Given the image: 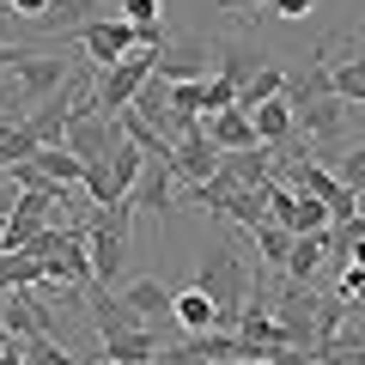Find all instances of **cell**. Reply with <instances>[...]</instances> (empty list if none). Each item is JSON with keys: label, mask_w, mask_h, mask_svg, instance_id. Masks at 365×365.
Instances as JSON below:
<instances>
[{"label": "cell", "mask_w": 365, "mask_h": 365, "mask_svg": "<svg viewBox=\"0 0 365 365\" xmlns=\"http://www.w3.org/2000/svg\"><path fill=\"white\" fill-rule=\"evenodd\" d=\"M220 177L232 189H268V146H250V153H225Z\"/></svg>", "instance_id": "ac0fdd59"}, {"label": "cell", "mask_w": 365, "mask_h": 365, "mask_svg": "<svg viewBox=\"0 0 365 365\" xmlns=\"http://www.w3.org/2000/svg\"><path fill=\"white\" fill-rule=\"evenodd\" d=\"M49 6H55V0H6V13L31 19V25H43V19H49Z\"/></svg>", "instance_id": "f1b7e54d"}, {"label": "cell", "mask_w": 365, "mask_h": 365, "mask_svg": "<svg viewBox=\"0 0 365 365\" xmlns=\"http://www.w3.org/2000/svg\"><path fill=\"white\" fill-rule=\"evenodd\" d=\"M170 158H146V170H140V182H134V195H128V207L134 213H170Z\"/></svg>", "instance_id": "8fae6325"}, {"label": "cell", "mask_w": 365, "mask_h": 365, "mask_svg": "<svg viewBox=\"0 0 365 365\" xmlns=\"http://www.w3.org/2000/svg\"><path fill=\"white\" fill-rule=\"evenodd\" d=\"M91 323H98V341H104V335H128V329H146L140 317L128 311V299H110L104 287L91 292Z\"/></svg>", "instance_id": "d6986e66"}, {"label": "cell", "mask_w": 365, "mask_h": 365, "mask_svg": "<svg viewBox=\"0 0 365 365\" xmlns=\"http://www.w3.org/2000/svg\"><path fill=\"white\" fill-rule=\"evenodd\" d=\"M158 73V55L153 49H134V55H122L116 67H104L98 73V86H91V98H98V110L104 116H122V110H134V98L146 91V79Z\"/></svg>", "instance_id": "277c9868"}, {"label": "cell", "mask_w": 365, "mask_h": 365, "mask_svg": "<svg viewBox=\"0 0 365 365\" xmlns=\"http://www.w3.org/2000/svg\"><path fill=\"white\" fill-rule=\"evenodd\" d=\"M335 299H341V304H353V311L365 304V268H359V262H347V268H341V287H335Z\"/></svg>", "instance_id": "4316f807"}, {"label": "cell", "mask_w": 365, "mask_h": 365, "mask_svg": "<svg viewBox=\"0 0 365 365\" xmlns=\"http://www.w3.org/2000/svg\"><path fill=\"white\" fill-rule=\"evenodd\" d=\"M335 98L365 110V19H359V37L347 43V61H335Z\"/></svg>", "instance_id": "4fadbf2b"}, {"label": "cell", "mask_w": 365, "mask_h": 365, "mask_svg": "<svg viewBox=\"0 0 365 365\" xmlns=\"http://www.w3.org/2000/svg\"><path fill=\"white\" fill-rule=\"evenodd\" d=\"M158 335L153 329H128V335H104V359L110 365H158Z\"/></svg>", "instance_id": "9a60e30c"}, {"label": "cell", "mask_w": 365, "mask_h": 365, "mask_svg": "<svg viewBox=\"0 0 365 365\" xmlns=\"http://www.w3.org/2000/svg\"><path fill=\"white\" fill-rule=\"evenodd\" d=\"M19 61H31V49H19V43H6V37H0V73H13Z\"/></svg>", "instance_id": "4dcf8cb0"}, {"label": "cell", "mask_w": 365, "mask_h": 365, "mask_svg": "<svg viewBox=\"0 0 365 365\" xmlns=\"http://www.w3.org/2000/svg\"><path fill=\"white\" fill-rule=\"evenodd\" d=\"M268 13H280V19H311L317 0H268Z\"/></svg>", "instance_id": "f546056e"}, {"label": "cell", "mask_w": 365, "mask_h": 365, "mask_svg": "<svg viewBox=\"0 0 365 365\" xmlns=\"http://www.w3.org/2000/svg\"><path fill=\"white\" fill-rule=\"evenodd\" d=\"M268 220L287 225L292 237H311V232H329L335 213H329L317 195H299V189H287V182H268Z\"/></svg>", "instance_id": "5b68a950"}, {"label": "cell", "mask_w": 365, "mask_h": 365, "mask_svg": "<svg viewBox=\"0 0 365 365\" xmlns=\"http://www.w3.org/2000/svg\"><path fill=\"white\" fill-rule=\"evenodd\" d=\"M195 287L207 292L213 304H220V329H232V335H237V317H244V304H250V274H244V256H237L232 244H207Z\"/></svg>", "instance_id": "6da1fadb"}, {"label": "cell", "mask_w": 365, "mask_h": 365, "mask_svg": "<svg viewBox=\"0 0 365 365\" xmlns=\"http://www.w3.org/2000/svg\"><path fill=\"white\" fill-rule=\"evenodd\" d=\"M104 365H110V359H104Z\"/></svg>", "instance_id": "d590c367"}, {"label": "cell", "mask_w": 365, "mask_h": 365, "mask_svg": "<svg viewBox=\"0 0 365 365\" xmlns=\"http://www.w3.org/2000/svg\"><path fill=\"white\" fill-rule=\"evenodd\" d=\"M250 122H256V140H262V146H287L292 134H299V116H292L287 98H274V104L250 110Z\"/></svg>", "instance_id": "e0dca14e"}, {"label": "cell", "mask_w": 365, "mask_h": 365, "mask_svg": "<svg viewBox=\"0 0 365 365\" xmlns=\"http://www.w3.org/2000/svg\"><path fill=\"white\" fill-rule=\"evenodd\" d=\"M98 19H116L110 0H55L49 19H43V31H49L55 43H67V37H79V31H91Z\"/></svg>", "instance_id": "9c48e42d"}, {"label": "cell", "mask_w": 365, "mask_h": 365, "mask_svg": "<svg viewBox=\"0 0 365 365\" xmlns=\"http://www.w3.org/2000/svg\"><path fill=\"white\" fill-rule=\"evenodd\" d=\"M79 43H86V61L98 67V73H104V67H116L122 55L140 49V37H134V25H128L122 13H116V19H98L91 31H79Z\"/></svg>", "instance_id": "52a82bcc"}, {"label": "cell", "mask_w": 365, "mask_h": 365, "mask_svg": "<svg viewBox=\"0 0 365 365\" xmlns=\"http://www.w3.org/2000/svg\"><path fill=\"white\" fill-rule=\"evenodd\" d=\"M323 256H329V232H311V237H299L292 244V256H287V280H311L317 268H323Z\"/></svg>", "instance_id": "603a6c76"}, {"label": "cell", "mask_w": 365, "mask_h": 365, "mask_svg": "<svg viewBox=\"0 0 365 365\" xmlns=\"http://www.w3.org/2000/svg\"><path fill=\"white\" fill-rule=\"evenodd\" d=\"M6 347H19V341H13V329H6V323H0V353H6Z\"/></svg>", "instance_id": "d6a6232c"}, {"label": "cell", "mask_w": 365, "mask_h": 365, "mask_svg": "<svg viewBox=\"0 0 365 365\" xmlns=\"http://www.w3.org/2000/svg\"><path fill=\"white\" fill-rule=\"evenodd\" d=\"M128 311L140 317V323H153V317H170V304H177V292L165 287V280H128Z\"/></svg>", "instance_id": "ffe728a7"}, {"label": "cell", "mask_w": 365, "mask_h": 365, "mask_svg": "<svg viewBox=\"0 0 365 365\" xmlns=\"http://www.w3.org/2000/svg\"><path fill=\"white\" fill-rule=\"evenodd\" d=\"M341 256H347V262H359V268H365V237H359V244H341Z\"/></svg>", "instance_id": "1f68e13d"}, {"label": "cell", "mask_w": 365, "mask_h": 365, "mask_svg": "<svg viewBox=\"0 0 365 365\" xmlns=\"http://www.w3.org/2000/svg\"><path fill=\"white\" fill-rule=\"evenodd\" d=\"M0 6H6V0H0Z\"/></svg>", "instance_id": "e575fe53"}, {"label": "cell", "mask_w": 365, "mask_h": 365, "mask_svg": "<svg viewBox=\"0 0 365 365\" xmlns=\"http://www.w3.org/2000/svg\"><path fill=\"white\" fill-rule=\"evenodd\" d=\"M335 177L347 182V189H365V146H353V153L335 158Z\"/></svg>", "instance_id": "83f0119b"}, {"label": "cell", "mask_w": 365, "mask_h": 365, "mask_svg": "<svg viewBox=\"0 0 365 365\" xmlns=\"http://www.w3.org/2000/svg\"><path fill=\"white\" fill-rule=\"evenodd\" d=\"M201 128H207V140L220 146V153H250L256 140V122L244 116V110H220V116H201Z\"/></svg>", "instance_id": "7c38bea8"}, {"label": "cell", "mask_w": 365, "mask_h": 365, "mask_svg": "<svg viewBox=\"0 0 365 365\" xmlns=\"http://www.w3.org/2000/svg\"><path fill=\"white\" fill-rule=\"evenodd\" d=\"M31 165H37L49 182H61V189H79V182H86V165H79L67 146H37V158H31Z\"/></svg>", "instance_id": "7402d4cb"}, {"label": "cell", "mask_w": 365, "mask_h": 365, "mask_svg": "<svg viewBox=\"0 0 365 365\" xmlns=\"http://www.w3.org/2000/svg\"><path fill=\"white\" fill-rule=\"evenodd\" d=\"M122 19L134 31H153V25H165V0H122Z\"/></svg>", "instance_id": "484cf974"}, {"label": "cell", "mask_w": 365, "mask_h": 365, "mask_svg": "<svg viewBox=\"0 0 365 365\" xmlns=\"http://www.w3.org/2000/svg\"><path fill=\"white\" fill-rule=\"evenodd\" d=\"M220 165H225V153L207 140V128H201V122L182 134L177 153H170V170H177L182 182H207V177H220Z\"/></svg>", "instance_id": "ba28073f"}, {"label": "cell", "mask_w": 365, "mask_h": 365, "mask_svg": "<svg viewBox=\"0 0 365 365\" xmlns=\"http://www.w3.org/2000/svg\"><path fill=\"white\" fill-rule=\"evenodd\" d=\"M73 365H104V353H98V359H73Z\"/></svg>", "instance_id": "836d02e7"}, {"label": "cell", "mask_w": 365, "mask_h": 365, "mask_svg": "<svg viewBox=\"0 0 365 365\" xmlns=\"http://www.w3.org/2000/svg\"><path fill=\"white\" fill-rule=\"evenodd\" d=\"M317 365H365V341L353 335V329H341V335L323 347V359H317Z\"/></svg>", "instance_id": "d4e9b609"}, {"label": "cell", "mask_w": 365, "mask_h": 365, "mask_svg": "<svg viewBox=\"0 0 365 365\" xmlns=\"http://www.w3.org/2000/svg\"><path fill=\"white\" fill-rule=\"evenodd\" d=\"M292 116H299V134H304V140H335V134L347 128L353 104H341V98H323V104H304V110H292Z\"/></svg>", "instance_id": "5bb4252c"}, {"label": "cell", "mask_w": 365, "mask_h": 365, "mask_svg": "<svg viewBox=\"0 0 365 365\" xmlns=\"http://www.w3.org/2000/svg\"><path fill=\"white\" fill-rule=\"evenodd\" d=\"M128 225H134V207H91L86 213V250H91V274H98V287H116L122 268H128Z\"/></svg>", "instance_id": "7a4b0ae2"}, {"label": "cell", "mask_w": 365, "mask_h": 365, "mask_svg": "<svg viewBox=\"0 0 365 365\" xmlns=\"http://www.w3.org/2000/svg\"><path fill=\"white\" fill-rule=\"evenodd\" d=\"M250 244H256V268H287V256H292V244H299V237L287 232V225H256V232H250Z\"/></svg>", "instance_id": "44dd1931"}, {"label": "cell", "mask_w": 365, "mask_h": 365, "mask_svg": "<svg viewBox=\"0 0 365 365\" xmlns=\"http://www.w3.org/2000/svg\"><path fill=\"white\" fill-rule=\"evenodd\" d=\"M280 182H287V189H299V195H317L329 213H335V225H353V220H359V189H347L335 170L311 165L304 153H292L287 165H280Z\"/></svg>", "instance_id": "3957f363"}, {"label": "cell", "mask_w": 365, "mask_h": 365, "mask_svg": "<svg viewBox=\"0 0 365 365\" xmlns=\"http://www.w3.org/2000/svg\"><path fill=\"white\" fill-rule=\"evenodd\" d=\"M170 317H177L189 335H213L220 329V304L207 299L201 287H189V292H177V304H170Z\"/></svg>", "instance_id": "2e32d148"}, {"label": "cell", "mask_w": 365, "mask_h": 365, "mask_svg": "<svg viewBox=\"0 0 365 365\" xmlns=\"http://www.w3.org/2000/svg\"><path fill=\"white\" fill-rule=\"evenodd\" d=\"M73 79V67L61 61V55H37L31 49V61L13 67V86H19V116H31V110L43 104V98H55V91Z\"/></svg>", "instance_id": "8992f818"}, {"label": "cell", "mask_w": 365, "mask_h": 365, "mask_svg": "<svg viewBox=\"0 0 365 365\" xmlns=\"http://www.w3.org/2000/svg\"><path fill=\"white\" fill-rule=\"evenodd\" d=\"M158 79H170V86H182V79H207V43H201V37L165 43V55H158Z\"/></svg>", "instance_id": "30bf717a"}, {"label": "cell", "mask_w": 365, "mask_h": 365, "mask_svg": "<svg viewBox=\"0 0 365 365\" xmlns=\"http://www.w3.org/2000/svg\"><path fill=\"white\" fill-rule=\"evenodd\" d=\"M19 347H25V365H73L79 359V353L61 347L55 335H31V341H19Z\"/></svg>", "instance_id": "cb8c5ba5"}]
</instances>
